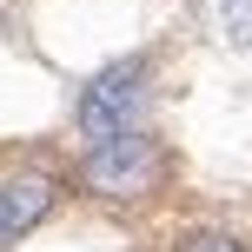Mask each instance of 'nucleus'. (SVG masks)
I'll return each mask as SVG.
<instances>
[{"label": "nucleus", "mask_w": 252, "mask_h": 252, "mask_svg": "<svg viewBox=\"0 0 252 252\" xmlns=\"http://www.w3.org/2000/svg\"><path fill=\"white\" fill-rule=\"evenodd\" d=\"M146 80H153V60L146 53H126V60L100 66V73L80 87V106H73V126L87 146H106V139L133 133L139 113H146Z\"/></svg>", "instance_id": "f257e3e1"}, {"label": "nucleus", "mask_w": 252, "mask_h": 252, "mask_svg": "<svg viewBox=\"0 0 252 252\" xmlns=\"http://www.w3.org/2000/svg\"><path fill=\"white\" fill-rule=\"evenodd\" d=\"M159 173H166V153L146 126L106 139V146H87V159H80V186L100 199H146L159 186Z\"/></svg>", "instance_id": "f03ea898"}, {"label": "nucleus", "mask_w": 252, "mask_h": 252, "mask_svg": "<svg viewBox=\"0 0 252 252\" xmlns=\"http://www.w3.org/2000/svg\"><path fill=\"white\" fill-rule=\"evenodd\" d=\"M60 186L47 173H20V179H0V246H13L20 232H33L40 219L53 213Z\"/></svg>", "instance_id": "7ed1b4c3"}, {"label": "nucleus", "mask_w": 252, "mask_h": 252, "mask_svg": "<svg viewBox=\"0 0 252 252\" xmlns=\"http://www.w3.org/2000/svg\"><path fill=\"white\" fill-rule=\"evenodd\" d=\"M219 27H226V40L239 53H252V0H226L219 7Z\"/></svg>", "instance_id": "20e7f679"}, {"label": "nucleus", "mask_w": 252, "mask_h": 252, "mask_svg": "<svg viewBox=\"0 0 252 252\" xmlns=\"http://www.w3.org/2000/svg\"><path fill=\"white\" fill-rule=\"evenodd\" d=\"M179 252H246L232 232H219V226H199V232H186L179 239Z\"/></svg>", "instance_id": "39448f33"}]
</instances>
